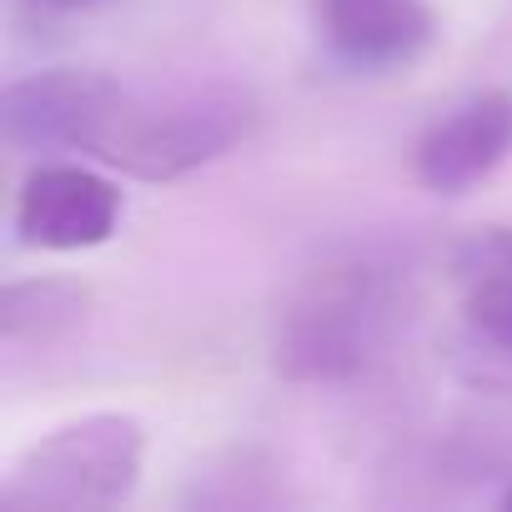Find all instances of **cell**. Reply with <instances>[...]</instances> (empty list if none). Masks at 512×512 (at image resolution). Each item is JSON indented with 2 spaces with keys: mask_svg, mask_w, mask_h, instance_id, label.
Listing matches in <instances>:
<instances>
[{
  "mask_svg": "<svg viewBox=\"0 0 512 512\" xmlns=\"http://www.w3.org/2000/svg\"><path fill=\"white\" fill-rule=\"evenodd\" d=\"M402 322V297L387 267L327 262L307 272L272 327V362L287 382H352L372 372Z\"/></svg>",
  "mask_w": 512,
  "mask_h": 512,
  "instance_id": "1",
  "label": "cell"
},
{
  "mask_svg": "<svg viewBox=\"0 0 512 512\" xmlns=\"http://www.w3.org/2000/svg\"><path fill=\"white\" fill-rule=\"evenodd\" d=\"M146 467V422L131 412H86L36 437L0 482L6 507L91 512L136 492Z\"/></svg>",
  "mask_w": 512,
  "mask_h": 512,
  "instance_id": "2",
  "label": "cell"
},
{
  "mask_svg": "<svg viewBox=\"0 0 512 512\" xmlns=\"http://www.w3.org/2000/svg\"><path fill=\"white\" fill-rule=\"evenodd\" d=\"M251 126H256V101L236 86H206L166 101H141L131 91L101 161L141 181H176L241 146Z\"/></svg>",
  "mask_w": 512,
  "mask_h": 512,
  "instance_id": "3",
  "label": "cell"
},
{
  "mask_svg": "<svg viewBox=\"0 0 512 512\" xmlns=\"http://www.w3.org/2000/svg\"><path fill=\"white\" fill-rule=\"evenodd\" d=\"M131 91L101 71H36L6 86L0 96V131L11 151L51 156V151H91L101 156Z\"/></svg>",
  "mask_w": 512,
  "mask_h": 512,
  "instance_id": "4",
  "label": "cell"
},
{
  "mask_svg": "<svg viewBox=\"0 0 512 512\" xmlns=\"http://www.w3.org/2000/svg\"><path fill=\"white\" fill-rule=\"evenodd\" d=\"M121 186L76 161H41L16 196V231L36 251H86L111 241Z\"/></svg>",
  "mask_w": 512,
  "mask_h": 512,
  "instance_id": "5",
  "label": "cell"
},
{
  "mask_svg": "<svg viewBox=\"0 0 512 512\" xmlns=\"http://www.w3.org/2000/svg\"><path fill=\"white\" fill-rule=\"evenodd\" d=\"M507 156H512V91H477L422 131L412 171L432 196H467Z\"/></svg>",
  "mask_w": 512,
  "mask_h": 512,
  "instance_id": "6",
  "label": "cell"
},
{
  "mask_svg": "<svg viewBox=\"0 0 512 512\" xmlns=\"http://www.w3.org/2000/svg\"><path fill=\"white\" fill-rule=\"evenodd\" d=\"M317 31L352 71H402L437 41L427 0H317Z\"/></svg>",
  "mask_w": 512,
  "mask_h": 512,
  "instance_id": "7",
  "label": "cell"
},
{
  "mask_svg": "<svg viewBox=\"0 0 512 512\" xmlns=\"http://www.w3.org/2000/svg\"><path fill=\"white\" fill-rule=\"evenodd\" d=\"M457 287L467 327L512 357V226H487L457 251Z\"/></svg>",
  "mask_w": 512,
  "mask_h": 512,
  "instance_id": "8",
  "label": "cell"
},
{
  "mask_svg": "<svg viewBox=\"0 0 512 512\" xmlns=\"http://www.w3.org/2000/svg\"><path fill=\"white\" fill-rule=\"evenodd\" d=\"M91 317V287L76 277H31L0 292V342L6 347H56Z\"/></svg>",
  "mask_w": 512,
  "mask_h": 512,
  "instance_id": "9",
  "label": "cell"
},
{
  "mask_svg": "<svg viewBox=\"0 0 512 512\" xmlns=\"http://www.w3.org/2000/svg\"><path fill=\"white\" fill-rule=\"evenodd\" d=\"M41 6H51V11H86V6H96V0H41Z\"/></svg>",
  "mask_w": 512,
  "mask_h": 512,
  "instance_id": "10",
  "label": "cell"
},
{
  "mask_svg": "<svg viewBox=\"0 0 512 512\" xmlns=\"http://www.w3.org/2000/svg\"><path fill=\"white\" fill-rule=\"evenodd\" d=\"M502 507H512V487H507V492H502Z\"/></svg>",
  "mask_w": 512,
  "mask_h": 512,
  "instance_id": "11",
  "label": "cell"
}]
</instances>
